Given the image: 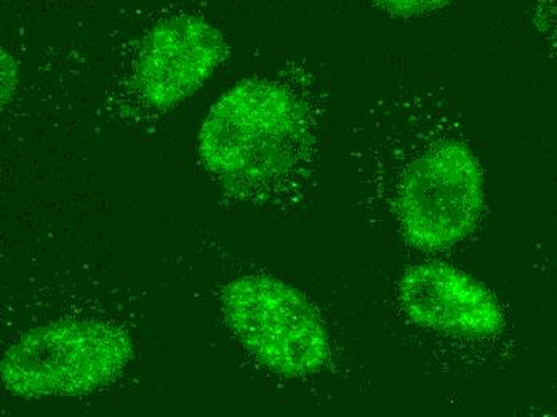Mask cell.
Listing matches in <instances>:
<instances>
[{
    "label": "cell",
    "instance_id": "1",
    "mask_svg": "<svg viewBox=\"0 0 557 417\" xmlns=\"http://www.w3.org/2000/svg\"><path fill=\"white\" fill-rule=\"evenodd\" d=\"M369 152L370 174L406 243L443 250L471 235L485 206L484 168L436 91L399 90L382 101Z\"/></svg>",
    "mask_w": 557,
    "mask_h": 417
},
{
    "label": "cell",
    "instance_id": "2",
    "mask_svg": "<svg viewBox=\"0 0 557 417\" xmlns=\"http://www.w3.org/2000/svg\"><path fill=\"white\" fill-rule=\"evenodd\" d=\"M314 120L305 98L276 79H249L226 91L199 135L203 164L234 188L271 192L307 169Z\"/></svg>",
    "mask_w": 557,
    "mask_h": 417
},
{
    "label": "cell",
    "instance_id": "3",
    "mask_svg": "<svg viewBox=\"0 0 557 417\" xmlns=\"http://www.w3.org/2000/svg\"><path fill=\"white\" fill-rule=\"evenodd\" d=\"M134 355L131 338L104 321H58L30 329L0 363L3 389L22 398H63L114 381Z\"/></svg>",
    "mask_w": 557,
    "mask_h": 417
},
{
    "label": "cell",
    "instance_id": "4",
    "mask_svg": "<svg viewBox=\"0 0 557 417\" xmlns=\"http://www.w3.org/2000/svg\"><path fill=\"white\" fill-rule=\"evenodd\" d=\"M222 311L244 348L277 375L305 378L331 359V339L318 310L285 281L267 274L236 278L223 290Z\"/></svg>",
    "mask_w": 557,
    "mask_h": 417
},
{
    "label": "cell",
    "instance_id": "5",
    "mask_svg": "<svg viewBox=\"0 0 557 417\" xmlns=\"http://www.w3.org/2000/svg\"><path fill=\"white\" fill-rule=\"evenodd\" d=\"M226 57L222 30L200 16L161 20L143 39L134 66L135 89L148 107L170 110L196 94Z\"/></svg>",
    "mask_w": 557,
    "mask_h": 417
},
{
    "label": "cell",
    "instance_id": "6",
    "mask_svg": "<svg viewBox=\"0 0 557 417\" xmlns=\"http://www.w3.org/2000/svg\"><path fill=\"white\" fill-rule=\"evenodd\" d=\"M400 307L417 327L455 338H494L505 328L497 296L448 263H418L399 281Z\"/></svg>",
    "mask_w": 557,
    "mask_h": 417
},
{
    "label": "cell",
    "instance_id": "7",
    "mask_svg": "<svg viewBox=\"0 0 557 417\" xmlns=\"http://www.w3.org/2000/svg\"><path fill=\"white\" fill-rule=\"evenodd\" d=\"M530 22L546 52L557 61V0H535Z\"/></svg>",
    "mask_w": 557,
    "mask_h": 417
},
{
    "label": "cell",
    "instance_id": "8",
    "mask_svg": "<svg viewBox=\"0 0 557 417\" xmlns=\"http://www.w3.org/2000/svg\"><path fill=\"white\" fill-rule=\"evenodd\" d=\"M372 2L396 19H420V16L446 10L458 0H372Z\"/></svg>",
    "mask_w": 557,
    "mask_h": 417
},
{
    "label": "cell",
    "instance_id": "9",
    "mask_svg": "<svg viewBox=\"0 0 557 417\" xmlns=\"http://www.w3.org/2000/svg\"><path fill=\"white\" fill-rule=\"evenodd\" d=\"M0 59H2V108H5L18 86L20 70L18 63L7 50H2Z\"/></svg>",
    "mask_w": 557,
    "mask_h": 417
}]
</instances>
